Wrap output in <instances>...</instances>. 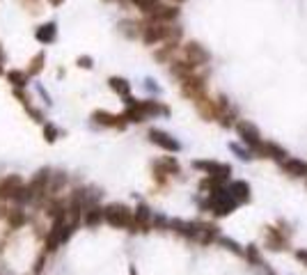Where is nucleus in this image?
I'll return each mask as SVG.
<instances>
[{
  "instance_id": "obj_1",
  "label": "nucleus",
  "mask_w": 307,
  "mask_h": 275,
  "mask_svg": "<svg viewBox=\"0 0 307 275\" xmlns=\"http://www.w3.org/2000/svg\"><path fill=\"white\" fill-rule=\"evenodd\" d=\"M106 220L112 227H131L133 225V211L124 204H110L106 206Z\"/></svg>"
},
{
  "instance_id": "obj_2",
  "label": "nucleus",
  "mask_w": 307,
  "mask_h": 275,
  "mask_svg": "<svg viewBox=\"0 0 307 275\" xmlns=\"http://www.w3.org/2000/svg\"><path fill=\"white\" fill-rule=\"evenodd\" d=\"M69 234H71V225L65 222V215L55 218L53 227H51V232L46 236V250H58L60 245L69 239Z\"/></svg>"
},
{
  "instance_id": "obj_3",
  "label": "nucleus",
  "mask_w": 307,
  "mask_h": 275,
  "mask_svg": "<svg viewBox=\"0 0 307 275\" xmlns=\"http://www.w3.org/2000/svg\"><path fill=\"white\" fill-rule=\"evenodd\" d=\"M236 131H238V136H241V140H243L245 144H248L250 149L261 151L264 142H261V138H259V131H257V129H254V126L250 124V122H238Z\"/></svg>"
},
{
  "instance_id": "obj_4",
  "label": "nucleus",
  "mask_w": 307,
  "mask_h": 275,
  "mask_svg": "<svg viewBox=\"0 0 307 275\" xmlns=\"http://www.w3.org/2000/svg\"><path fill=\"white\" fill-rule=\"evenodd\" d=\"M204 90H207V85H204V78H197V76L183 78V83H181L183 96H188V99L197 101V99H202V96H204Z\"/></svg>"
},
{
  "instance_id": "obj_5",
  "label": "nucleus",
  "mask_w": 307,
  "mask_h": 275,
  "mask_svg": "<svg viewBox=\"0 0 307 275\" xmlns=\"http://www.w3.org/2000/svg\"><path fill=\"white\" fill-rule=\"evenodd\" d=\"M92 120L101 126H110V129H119V131L126 129L124 115H112V113H106V110H96V113H92Z\"/></svg>"
},
{
  "instance_id": "obj_6",
  "label": "nucleus",
  "mask_w": 307,
  "mask_h": 275,
  "mask_svg": "<svg viewBox=\"0 0 307 275\" xmlns=\"http://www.w3.org/2000/svg\"><path fill=\"white\" fill-rule=\"evenodd\" d=\"M23 186L25 184H23V179H21L18 174L7 177V179H2V184H0V198L2 200H16Z\"/></svg>"
},
{
  "instance_id": "obj_7",
  "label": "nucleus",
  "mask_w": 307,
  "mask_h": 275,
  "mask_svg": "<svg viewBox=\"0 0 307 275\" xmlns=\"http://www.w3.org/2000/svg\"><path fill=\"white\" fill-rule=\"evenodd\" d=\"M183 53H186V58H188L190 65H195V67L207 65V62H209V51L202 46V44H197V42L186 44V46H183Z\"/></svg>"
},
{
  "instance_id": "obj_8",
  "label": "nucleus",
  "mask_w": 307,
  "mask_h": 275,
  "mask_svg": "<svg viewBox=\"0 0 307 275\" xmlns=\"http://www.w3.org/2000/svg\"><path fill=\"white\" fill-rule=\"evenodd\" d=\"M197 170H204L209 177H216V179H227L231 172L230 165H225V163H213V161H197L193 163Z\"/></svg>"
},
{
  "instance_id": "obj_9",
  "label": "nucleus",
  "mask_w": 307,
  "mask_h": 275,
  "mask_svg": "<svg viewBox=\"0 0 307 275\" xmlns=\"http://www.w3.org/2000/svg\"><path fill=\"white\" fill-rule=\"evenodd\" d=\"M149 140H152L154 144L163 147V149H167V151H179L181 149V144H179L174 138L167 136L165 131H158V129H152V131H149Z\"/></svg>"
},
{
  "instance_id": "obj_10",
  "label": "nucleus",
  "mask_w": 307,
  "mask_h": 275,
  "mask_svg": "<svg viewBox=\"0 0 307 275\" xmlns=\"http://www.w3.org/2000/svg\"><path fill=\"white\" fill-rule=\"evenodd\" d=\"M35 37H37V42H42V44H53L55 37H58V25H55L53 21H51V23L39 25L37 32H35Z\"/></svg>"
},
{
  "instance_id": "obj_11",
  "label": "nucleus",
  "mask_w": 307,
  "mask_h": 275,
  "mask_svg": "<svg viewBox=\"0 0 307 275\" xmlns=\"http://www.w3.org/2000/svg\"><path fill=\"white\" fill-rule=\"evenodd\" d=\"M197 110H200V115L204 117V120H213V117H218V106H216V101H211V99H207V96H202V99H197Z\"/></svg>"
},
{
  "instance_id": "obj_12",
  "label": "nucleus",
  "mask_w": 307,
  "mask_h": 275,
  "mask_svg": "<svg viewBox=\"0 0 307 275\" xmlns=\"http://www.w3.org/2000/svg\"><path fill=\"white\" fill-rule=\"evenodd\" d=\"M28 186H30V191H32V198L42 195V193L46 191V186H48V172H46V170H42V172L37 174V177L30 181Z\"/></svg>"
},
{
  "instance_id": "obj_13",
  "label": "nucleus",
  "mask_w": 307,
  "mask_h": 275,
  "mask_svg": "<svg viewBox=\"0 0 307 275\" xmlns=\"http://www.w3.org/2000/svg\"><path fill=\"white\" fill-rule=\"evenodd\" d=\"M154 21H160V23H167V21H174V18L179 16V9L177 7H165V5H160L156 12L152 14Z\"/></svg>"
},
{
  "instance_id": "obj_14",
  "label": "nucleus",
  "mask_w": 307,
  "mask_h": 275,
  "mask_svg": "<svg viewBox=\"0 0 307 275\" xmlns=\"http://www.w3.org/2000/svg\"><path fill=\"white\" fill-rule=\"evenodd\" d=\"M282 165H284V170L289 174H294V177H305L307 174V163L298 161V158H287Z\"/></svg>"
},
{
  "instance_id": "obj_15",
  "label": "nucleus",
  "mask_w": 307,
  "mask_h": 275,
  "mask_svg": "<svg viewBox=\"0 0 307 275\" xmlns=\"http://www.w3.org/2000/svg\"><path fill=\"white\" fill-rule=\"evenodd\" d=\"M110 90L112 92H117L119 96H129V92H131V83L126 80V78H117V76H112L110 80Z\"/></svg>"
},
{
  "instance_id": "obj_16",
  "label": "nucleus",
  "mask_w": 307,
  "mask_h": 275,
  "mask_svg": "<svg viewBox=\"0 0 307 275\" xmlns=\"http://www.w3.org/2000/svg\"><path fill=\"white\" fill-rule=\"evenodd\" d=\"M103 218H106V211L99 209V206H92V209L85 213V225H87V227H96V225H101Z\"/></svg>"
},
{
  "instance_id": "obj_17",
  "label": "nucleus",
  "mask_w": 307,
  "mask_h": 275,
  "mask_svg": "<svg viewBox=\"0 0 307 275\" xmlns=\"http://www.w3.org/2000/svg\"><path fill=\"white\" fill-rule=\"evenodd\" d=\"M230 193L238 200V202L250 198V188H248V184H245V181H234V184L230 186Z\"/></svg>"
},
{
  "instance_id": "obj_18",
  "label": "nucleus",
  "mask_w": 307,
  "mask_h": 275,
  "mask_svg": "<svg viewBox=\"0 0 307 275\" xmlns=\"http://www.w3.org/2000/svg\"><path fill=\"white\" fill-rule=\"evenodd\" d=\"M28 78H30V73L28 71H7V80L14 85V87H25L28 85Z\"/></svg>"
},
{
  "instance_id": "obj_19",
  "label": "nucleus",
  "mask_w": 307,
  "mask_h": 275,
  "mask_svg": "<svg viewBox=\"0 0 307 275\" xmlns=\"http://www.w3.org/2000/svg\"><path fill=\"white\" fill-rule=\"evenodd\" d=\"M193 69H195V65H190V62H174V65H172V73L179 76L181 80L193 76Z\"/></svg>"
},
{
  "instance_id": "obj_20",
  "label": "nucleus",
  "mask_w": 307,
  "mask_h": 275,
  "mask_svg": "<svg viewBox=\"0 0 307 275\" xmlns=\"http://www.w3.org/2000/svg\"><path fill=\"white\" fill-rule=\"evenodd\" d=\"M133 5L145 14H154L160 7V0H133Z\"/></svg>"
},
{
  "instance_id": "obj_21",
  "label": "nucleus",
  "mask_w": 307,
  "mask_h": 275,
  "mask_svg": "<svg viewBox=\"0 0 307 275\" xmlns=\"http://www.w3.org/2000/svg\"><path fill=\"white\" fill-rule=\"evenodd\" d=\"M44 62H46V55H44V53H37L35 58L30 60V67H28V73H30V76H37V73H42Z\"/></svg>"
},
{
  "instance_id": "obj_22",
  "label": "nucleus",
  "mask_w": 307,
  "mask_h": 275,
  "mask_svg": "<svg viewBox=\"0 0 307 275\" xmlns=\"http://www.w3.org/2000/svg\"><path fill=\"white\" fill-rule=\"evenodd\" d=\"M156 168H165V174H177L179 172V163L174 158H165L163 163H158Z\"/></svg>"
},
{
  "instance_id": "obj_23",
  "label": "nucleus",
  "mask_w": 307,
  "mask_h": 275,
  "mask_svg": "<svg viewBox=\"0 0 307 275\" xmlns=\"http://www.w3.org/2000/svg\"><path fill=\"white\" fill-rule=\"evenodd\" d=\"M44 138H46L48 144H53L58 140V129L53 124H44Z\"/></svg>"
},
{
  "instance_id": "obj_24",
  "label": "nucleus",
  "mask_w": 307,
  "mask_h": 275,
  "mask_svg": "<svg viewBox=\"0 0 307 275\" xmlns=\"http://www.w3.org/2000/svg\"><path fill=\"white\" fill-rule=\"evenodd\" d=\"M23 222H25V218H23V213H21V211H12V213H9V225H12L14 229L21 227Z\"/></svg>"
},
{
  "instance_id": "obj_25",
  "label": "nucleus",
  "mask_w": 307,
  "mask_h": 275,
  "mask_svg": "<svg viewBox=\"0 0 307 275\" xmlns=\"http://www.w3.org/2000/svg\"><path fill=\"white\" fill-rule=\"evenodd\" d=\"M78 67H83V69H92V58H89V55H80V58H78Z\"/></svg>"
},
{
  "instance_id": "obj_26",
  "label": "nucleus",
  "mask_w": 307,
  "mask_h": 275,
  "mask_svg": "<svg viewBox=\"0 0 307 275\" xmlns=\"http://www.w3.org/2000/svg\"><path fill=\"white\" fill-rule=\"evenodd\" d=\"M220 241H223V243L227 245V248H230V250H234V252H241V248H238V245L234 243V241H230V239H220Z\"/></svg>"
},
{
  "instance_id": "obj_27",
  "label": "nucleus",
  "mask_w": 307,
  "mask_h": 275,
  "mask_svg": "<svg viewBox=\"0 0 307 275\" xmlns=\"http://www.w3.org/2000/svg\"><path fill=\"white\" fill-rule=\"evenodd\" d=\"M248 257H250V259H252V262H259V252L254 250L252 245H250V250H248Z\"/></svg>"
},
{
  "instance_id": "obj_28",
  "label": "nucleus",
  "mask_w": 307,
  "mask_h": 275,
  "mask_svg": "<svg viewBox=\"0 0 307 275\" xmlns=\"http://www.w3.org/2000/svg\"><path fill=\"white\" fill-rule=\"evenodd\" d=\"M42 269H44V257H39L37 259V264H35V271L37 273H42Z\"/></svg>"
},
{
  "instance_id": "obj_29",
  "label": "nucleus",
  "mask_w": 307,
  "mask_h": 275,
  "mask_svg": "<svg viewBox=\"0 0 307 275\" xmlns=\"http://www.w3.org/2000/svg\"><path fill=\"white\" fill-rule=\"evenodd\" d=\"M296 257L301 259V262H307V252L305 250H298V255H296Z\"/></svg>"
},
{
  "instance_id": "obj_30",
  "label": "nucleus",
  "mask_w": 307,
  "mask_h": 275,
  "mask_svg": "<svg viewBox=\"0 0 307 275\" xmlns=\"http://www.w3.org/2000/svg\"><path fill=\"white\" fill-rule=\"evenodd\" d=\"M147 87L149 90H154V92H158V85H154V80H147Z\"/></svg>"
},
{
  "instance_id": "obj_31",
  "label": "nucleus",
  "mask_w": 307,
  "mask_h": 275,
  "mask_svg": "<svg viewBox=\"0 0 307 275\" xmlns=\"http://www.w3.org/2000/svg\"><path fill=\"white\" fill-rule=\"evenodd\" d=\"M48 2H51V5H53V7H60V5H62V2H65V0H48Z\"/></svg>"
},
{
  "instance_id": "obj_32",
  "label": "nucleus",
  "mask_w": 307,
  "mask_h": 275,
  "mask_svg": "<svg viewBox=\"0 0 307 275\" xmlns=\"http://www.w3.org/2000/svg\"><path fill=\"white\" fill-rule=\"evenodd\" d=\"M131 275H138V273H136V269H133V266H131Z\"/></svg>"
},
{
  "instance_id": "obj_33",
  "label": "nucleus",
  "mask_w": 307,
  "mask_h": 275,
  "mask_svg": "<svg viewBox=\"0 0 307 275\" xmlns=\"http://www.w3.org/2000/svg\"><path fill=\"white\" fill-rule=\"evenodd\" d=\"M0 60H2V48H0Z\"/></svg>"
},
{
  "instance_id": "obj_34",
  "label": "nucleus",
  "mask_w": 307,
  "mask_h": 275,
  "mask_svg": "<svg viewBox=\"0 0 307 275\" xmlns=\"http://www.w3.org/2000/svg\"><path fill=\"white\" fill-rule=\"evenodd\" d=\"M0 76H2V65H0Z\"/></svg>"
}]
</instances>
